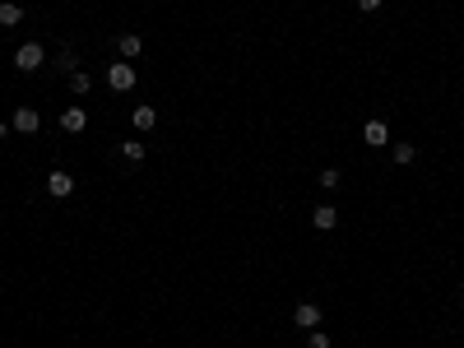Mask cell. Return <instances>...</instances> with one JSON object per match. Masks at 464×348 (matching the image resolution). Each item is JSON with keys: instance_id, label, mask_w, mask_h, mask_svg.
<instances>
[{"instance_id": "6da1fadb", "label": "cell", "mask_w": 464, "mask_h": 348, "mask_svg": "<svg viewBox=\"0 0 464 348\" xmlns=\"http://www.w3.org/2000/svg\"><path fill=\"white\" fill-rule=\"evenodd\" d=\"M42 61H46V46L42 42H24L15 51V65L24 70V75H33V70H42Z\"/></svg>"}, {"instance_id": "7a4b0ae2", "label": "cell", "mask_w": 464, "mask_h": 348, "mask_svg": "<svg viewBox=\"0 0 464 348\" xmlns=\"http://www.w3.org/2000/svg\"><path fill=\"white\" fill-rule=\"evenodd\" d=\"M107 84H111L116 93L135 89V65H121V61H116V65H107Z\"/></svg>"}, {"instance_id": "3957f363", "label": "cell", "mask_w": 464, "mask_h": 348, "mask_svg": "<svg viewBox=\"0 0 464 348\" xmlns=\"http://www.w3.org/2000/svg\"><path fill=\"white\" fill-rule=\"evenodd\" d=\"M84 125H89V112H84V107H65L61 112V130L65 135H79Z\"/></svg>"}, {"instance_id": "277c9868", "label": "cell", "mask_w": 464, "mask_h": 348, "mask_svg": "<svg viewBox=\"0 0 464 348\" xmlns=\"http://www.w3.org/2000/svg\"><path fill=\"white\" fill-rule=\"evenodd\" d=\"M19 130V135H33V130H37V125H42V116H37V107H19L15 112V121H10Z\"/></svg>"}, {"instance_id": "5b68a950", "label": "cell", "mask_w": 464, "mask_h": 348, "mask_svg": "<svg viewBox=\"0 0 464 348\" xmlns=\"http://www.w3.org/2000/svg\"><path fill=\"white\" fill-rule=\"evenodd\" d=\"M293 325H302V330H316V325H321V306H316V302H302V306H297V311H293Z\"/></svg>"}, {"instance_id": "8992f818", "label": "cell", "mask_w": 464, "mask_h": 348, "mask_svg": "<svg viewBox=\"0 0 464 348\" xmlns=\"http://www.w3.org/2000/svg\"><path fill=\"white\" fill-rule=\"evenodd\" d=\"M70 191H75V177H70V172H51V177H46V195L65 200Z\"/></svg>"}, {"instance_id": "52a82bcc", "label": "cell", "mask_w": 464, "mask_h": 348, "mask_svg": "<svg viewBox=\"0 0 464 348\" xmlns=\"http://www.w3.org/2000/svg\"><path fill=\"white\" fill-rule=\"evenodd\" d=\"M116 51H121L125 61H135L139 51H144V37H139V33H121V37H116Z\"/></svg>"}, {"instance_id": "ba28073f", "label": "cell", "mask_w": 464, "mask_h": 348, "mask_svg": "<svg viewBox=\"0 0 464 348\" xmlns=\"http://www.w3.org/2000/svg\"><path fill=\"white\" fill-rule=\"evenodd\" d=\"M362 139H367L371 149H381V144H390V130H386V121H367V125H362Z\"/></svg>"}, {"instance_id": "9c48e42d", "label": "cell", "mask_w": 464, "mask_h": 348, "mask_svg": "<svg viewBox=\"0 0 464 348\" xmlns=\"http://www.w3.org/2000/svg\"><path fill=\"white\" fill-rule=\"evenodd\" d=\"M311 223L321 227V232H330V227H339V209H334V205H321V209L311 214Z\"/></svg>"}, {"instance_id": "30bf717a", "label": "cell", "mask_w": 464, "mask_h": 348, "mask_svg": "<svg viewBox=\"0 0 464 348\" xmlns=\"http://www.w3.org/2000/svg\"><path fill=\"white\" fill-rule=\"evenodd\" d=\"M130 121H135V130H154V125H158V107H149V103L135 107V116H130Z\"/></svg>"}, {"instance_id": "8fae6325", "label": "cell", "mask_w": 464, "mask_h": 348, "mask_svg": "<svg viewBox=\"0 0 464 348\" xmlns=\"http://www.w3.org/2000/svg\"><path fill=\"white\" fill-rule=\"evenodd\" d=\"M0 24H5V28H15V24H24V10H19L15 0H5V5H0Z\"/></svg>"}, {"instance_id": "7c38bea8", "label": "cell", "mask_w": 464, "mask_h": 348, "mask_svg": "<svg viewBox=\"0 0 464 348\" xmlns=\"http://www.w3.org/2000/svg\"><path fill=\"white\" fill-rule=\"evenodd\" d=\"M121 158L125 163H144V144L139 139H121Z\"/></svg>"}, {"instance_id": "4fadbf2b", "label": "cell", "mask_w": 464, "mask_h": 348, "mask_svg": "<svg viewBox=\"0 0 464 348\" xmlns=\"http://www.w3.org/2000/svg\"><path fill=\"white\" fill-rule=\"evenodd\" d=\"M70 89H75V93H89L93 89V75H89V70H75V75H70Z\"/></svg>"}, {"instance_id": "5bb4252c", "label": "cell", "mask_w": 464, "mask_h": 348, "mask_svg": "<svg viewBox=\"0 0 464 348\" xmlns=\"http://www.w3.org/2000/svg\"><path fill=\"white\" fill-rule=\"evenodd\" d=\"M321 186H325V191H339V167H325V172H321Z\"/></svg>"}, {"instance_id": "9a60e30c", "label": "cell", "mask_w": 464, "mask_h": 348, "mask_svg": "<svg viewBox=\"0 0 464 348\" xmlns=\"http://www.w3.org/2000/svg\"><path fill=\"white\" fill-rule=\"evenodd\" d=\"M413 158H418L413 144H395V163H413Z\"/></svg>"}, {"instance_id": "2e32d148", "label": "cell", "mask_w": 464, "mask_h": 348, "mask_svg": "<svg viewBox=\"0 0 464 348\" xmlns=\"http://www.w3.org/2000/svg\"><path fill=\"white\" fill-rule=\"evenodd\" d=\"M307 348H330V334H325V330H311L307 334Z\"/></svg>"}, {"instance_id": "e0dca14e", "label": "cell", "mask_w": 464, "mask_h": 348, "mask_svg": "<svg viewBox=\"0 0 464 348\" xmlns=\"http://www.w3.org/2000/svg\"><path fill=\"white\" fill-rule=\"evenodd\" d=\"M75 65H79L75 51H61V70H65V75H75Z\"/></svg>"}, {"instance_id": "ac0fdd59", "label": "cell", "mask_w": 464, "mask_h": 348, "mask_svg": "<svg viewBox=\"0 0 464 348\" xmlns=\"http://www.w3.org/2000/svg\"><path fill=\"white\" fill-rule=\"evenodd\" d=\"M357 10H367V15H376V10H381V0H357Z\"/></svg>"}, {"instance_id": "d6986e66", "label": "cell", "mask_w": 464, "mask_h": 348, "mask_svg": "<svg viewBox=\"0 0 464 348\" xmlns=\"http://www.w3.org/2000/svg\"><path fill=\"white\" fill-rule=\"evenodd\" d=\"M5 135H10V125H5V121H0V139H5Z\"/></svg>"}, {"instance_id": "ffe728a7", "label": "cell", "mask_w": 464, "mask_h": 348, "mask_svg": "<svg viewBox=\"0 0 464 348\" xmlns=\"http://www.w3.org/2000/svg\"><path fill=\"white\" fill-rule=\"evenodd\" d=\"M460 297H464V284H460Z\"/></svg>"}]
</instances>
